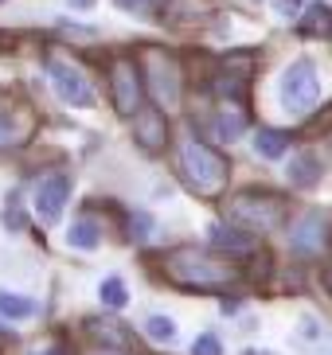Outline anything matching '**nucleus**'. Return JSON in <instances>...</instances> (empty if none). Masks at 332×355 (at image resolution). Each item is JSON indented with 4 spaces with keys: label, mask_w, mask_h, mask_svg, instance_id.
<instances>
[{
    "label": "nucleus",
    "mask_w": 332,
    "mask_h": 355,
    "mask_svg": "<svg viewBox=\"0 0 332 355\" xmlns=\"http://www.w3.org/2000/svg\"><path fill=\"white\" fill-rule=\"evenodd\" d=\"M301 35H332V12L324 8V4H313V8L305 12Z\"/></svg>",
    "instance_id": "aec40b11"
},
{
    "label": "nucleus",
    "mask_w": 332,
    "mask_h": 355,
    "mask_svg": "<svg viewBox=\"0 0 332 355\" xmlns=\"http://www.w3.org/2000/svg\"><path fill=\"white\" fill-rule=\"evenodd\" d=\"M324 324L321 320H317V316H301V340H305V344H321V340H324Z\"/></svg>",
    "instance_id": "5701e85b"
},
{
    "label": "nucleus",
    "mask_w": 332,
    "mask_h": 355,
    "mask_svg": "<svg viewBox=\"0 0 332 355\" xmlns=\"http://www.w3.org/2000/svg\"><path fill=\"white\" fill-rule=\"evenodd\" d=\"M133 141L141 153H149V157H156V153H165L168 148V117L160 105H149V110H141V114L133 117Z\"/></svg>",
    "instance_id": "1a4fd4ad"
},
{
    "label": "nucleus",
    "mask_w": 332,
    "mask_h": 355,
    "mask_svg": "<svg viewBox=\"0 0 332 355\" xmlns=\"http://www.w3.org/2000/svg\"><path fill=\"white\" fill-rule=\"evenodd\" d=\"M31 355H63L59 347H40V352H31Z\"/></svg>",
    "instance_id": "c85d7f7f"
},
{
    "label": "nucleus",
    "mask_w": 332,
    "mask_h": 355,
    "mask_svg": "<svg viewBox=\"0 0 332 355\" xmlns=\"http://www.w3.org/2000/svg\"><path fill=\"white\" fill-rule=\"evenodd\" d=\"M137 67H141L145 90L153 94V102L160 105V110L180 105V98H184V63H180L176 55L165 51V47H145Z\"/></svg>",
    "instance_id": "7ed1b4c3"
},
{
    "label": "nucleus",
    "mask_w": 332,
    "mask_h": 355,
    "mask_svg": "<svg viewBox=\"0 0 332 355\" xmlns=\"http://www.w3.org/2000/svg\"><path fill=\"white\" fill-rule=\"evenodd\" d=\"M254 148H258V157H266V160H281L290 153V137L281 133V129H258V133H254Z\"/></svg>",
    "instance_id": "dca6fc26"
},
{
    "label": "nucleus",
    "mask_w": 332,
    "mask_h": 355,
    "mask_svg": "<svg viewBox=\"0 0 332 355\" xmlns=\"http://www.w3.org/2000/svg\"><path fill=\"white\" fill-rule=\"evenodd\" d=\"M149 227H153V223H149V215H133V234H137V239H145Z\"/></svg>",
    "instance_id": "393cba45"
},
{
    "label": "nucleus",
    "mask_w": 332,
    "mask_h": 355,
    "mask_svg": "<svg viewBox=\"0 0 332 355\" xmlns=\"http://www.w3.org/2000/svg\"><path fill=\"white\" fill-rule=\"evenodd\" d=\"M74 8H94V0H71Z\"/></svg>",
    "instance_id": "c756f323"
},
{
    "label": "nucleus",
    "mask_w": 332,
    "mask_h": 355,
    "mask_svg": "<svg viewBox=\"0 0 332 355\" xmlns=\"http://www.w3.org/2000/svg\"><path fill=\"white\" fill-rule=\"evenodd\" d=\"M297 4H301V0H278V8H281V12H293Z\"/></svg>",
    "instance_id": "cd10ccee"
},
{
    "label": "nucleus",
    "mask_w": 332,
    "mask_h": 355,
    "mask_svg": "<svg viewBox=\"0 0 332 355\" xmlns=\"http://www.w3.org/2000/svg\"><path fill=\"white\" fill-rule=\"evenodd\" d=\"M141 67L133 63V59H125V55H117L114 63H110V94H114V110L122 117H137L141 114Z\"/></svg>",
    "instance_id": "6e6552de"
},
{
    "label": "nucleus",
    "mask_w": 332,
    "mask_h": 355,
    "mask_svg": "<svg viewBox=\"0 0 332 355\" xmlns=\"http://www.w3.org/2000/svg\"><path fill=\"white\" fill-rule=\"evenodd\" d=\"M242 129H247V117H242L239 105H219L215 117L208 121V133L215 137L219 145H231V141H239Z\"/></svg>",
    "instance_id": "ddd939ff"
},
{
    "label": "nucleus",
    "mask_w": 332,
    "mask_h": 355,
    "mask_svg": "<svg viewBox=\"0 0 332 355\" xmlns=\"http://www.w3.org/2000/svg\"><path fill=\"white\" fill-rule=\"evenodd\" d=\"M117 4H122L125 12H145L149 4H153V0H117Z\"/></svg>",
    "instance_id": "a878e982"
},
{
    "label": "nucleus",
    "mask_w": 332,
    "mask_h": 355,
    "mask_svg": "<svg viewBox=\"0 0 332 355\" xmlns=\"http://www.w3.org/2000/svg\"><path fill=\"white\" fill-rule=\"evenodd\" d=\"M0 313L12 316V320H31V316L40 313V304L31 301V297H20V293L0 289Z\"/></svg>",
    "instance_id": "f3484780"
},
{
    "label": "nucleus",
    "mask_w": 332,
    "mask_h": 355,
    "mask_svg": "<svg viewBox=\"0 0 332 355\" xmlns=\"http://www.w3.org/2000/svg\"><path fill=\"white\" fill-rule=\"evenodd\" d=\"M31 133H35V110L20 94L0 90V153L28 145Z\"/></svg>",
    "instance_id": "0eeeda50"
},
{
    "label": "nucleus",
    "mask_w": 332,
    "mask_h": 355,
    "mask_svg": "<svg viewBox=\"0 0 332 355\" xmlns=\"http://www.w3.org/2000/svg\"><path fill=\"white\" fill-rule=\"evenodd\" d=\"M227 219L235 227L250 230V234H266V230H278L285 223V199L278 191H239V196L227 203Z\"/></svg>",
    "instance_id": "20e7f679"
},
{
    "label": "nucleus",
    "mask_w": 332,
    "mask_h": 355,
    "mask_svg": "<svg viewBox=\"0 0 332 355\" xmlns=\"http://www.w3.org/2000/svg\"><path fill=\"white\" fill-rule=\"evenodd\" d=\"M86 328H90V332H94V340H98V344H106L110 352H122V347H129V344H133V332H129L125 324L110 320V316L86 320Z\"/></svg>",
    "instance_id": "4468645a"
},
{
    "label": "nucleus",
    "mask_w": 332,
    "mask_h": 355,
    "mask_svg": "<svg viewBox=\"0 0 332 355\" xmlns=\"http://www.w3.org/2000/svg\"><path fill=\"white\" fill-rule=\"evenodd\" d=\"M98 293H102V304H106V309H114V313L129 304V289H125L122 277H106L102 289H98Z\"/></svg>",
    "instance_id": "412c9836"
},
{
    "label": "nucleus",
    "mask_w": 332,
    "mask_h": 355,
    "mask_svg": "<svg viewBox=\"0 0 332 355\" xmlns=\"http://www.w3.org/2000/svg\"><path fill=\"white\" fill-rule=\"evenodd\" d=\"M145 332L153 336V340H160V344H168V340H176V324L168 320V316L153 313V316L145 320Z\"/></svg>",
    "instance_id": "4be33fe9"
},
{
    "label": "nucleus",
    "mask_w": 332,
    "mask_h": 355,
    "mask_svg": "<svg viewBox=\"0 0 332 355\" xmlns=\"http://www.w3.org/2000/svg\"><path fill=\"white\" fill-rule=\"evenodd\" d=\"M102 355H117V352H102Z\"/></svg>",
    "instance_id": "2f4dec72"
},
{
    "label": "nucleus",
    "mask_w": 332,
    "mask_h": 355,
    "mask_svg": "<svg viewBox=\"0 0 332 355\" xmlns=\"http://www.w3.org/2000/svg\"><path fill=\"white\" fill-rule=\"evenodd\" d=\"M43 67H47V78H51L55 94L63 98V105H74V110H90L94 105V83L86 78L83 67H74L67 55L47 51L43 55Z\"/></svg>",
    "instance_id": "39448f33"
},
{
    "label": "nucleus",
    "mask_w": 332,
    "mask_h": 355,
    "mask_svg": "<svg viewBox=\"0 0 332 355\" xmlns=\"http://www.w3.org/2000/svg\"><path fill=\"white\" fill-rule=\"evenodd\" d=\"M211 12V0H165L160 4V20L180 24V20H199Z\"/></svg>",
    "instance_id": "2eb2a0df"
},
{
    "label": "nucleus",
    "mask_w": 332,
    "mask_h": 355,
    "mask_svg": "<svg viewBox=\"0 0 332 355\" xmlns=\"http://www.w3.org/2000/svg\"><path fill=\"white\" fill-rule=\"evenodd\" d=\"M290 180L297 188H313V184L321 180V160L313 157V153H301V157L290 164Z\"/></svg>",
    "instance_id": "6ab92c4d"
},
{
    "label": "nucleus",
    "mask_w": 332,
    "mask_h": 355,
    "mask_svg": "<svg viewBox=\"0 0 332 355\" xmlns=\"http://www.w3.org/2000/svg\"><path fill=\"white\" fill-rule=\"evenodd\" d=\"M71 191H74V184H71L67 172L47 176L40 188H35V215H40L43 223H59V215H63V207H67Z\"/></svg>",
    "instance_id": "9d476101"
},
{
    "label": "nucleus",
    "mask_w": 332,
    "mask_h": 355,
    "mask_svg": "<svg viewBox=\"0 0 332 355\" xmlns=\"http://www.w3.org/2000/svg\"><path fill=\"white\" fill-rule=\"evenodd\" d=\"M160 270L172 285L180 289H196V293H211V289H227L235 285L239 270L231 261L215 258L208 250H196V246H176L160 258Z\"/></svg>",
    "instance_id": "f257e3e1"
},
{
    "label": "nucleus",
    "mask_w": 332,
    "mask_h": 355,
    "mask_svg": "<svg viewBox=\"0 0 332 355\" xmlns=\"http://www.w3.org/2000/svg\"><path fill=\"white\" fill-rule=\"evenodd\" d=\"M211 246L219 254H254V234L235 223H211Z\"/></svg>",
    "instance_id": "f8f14e48"
},
{
    "label": "nucleus",
    "mask_w": 332,
    "mask_h": 355,
    "mask_svg": "<svg viewBox=\"0 0 332 355\" xmlns=\"http://www.w3.org/2000/svg\"><path fill=\"white\" fill-rule=\"evenodd\" d=\"M0 47H4V51H12V47H16V35H12V32H0Z\"/></svg>",
    "instance_id": "bb28decb"
},
{
    "label": "nucleus",
    "mask_w": 332,
    "mask_h": 355,
    "mask_svg": "<svg viewBox=\"0 0 332 355\" xmlns=\"http://www.w3.org/2000/svg\"><path fill=\"white\" fill-rule=\"evenodd\" d=\"M192 355H223V344H219V336H211V332H204L192 344Z\"/></svg>",
    "instance_id": "b1692460"
},
{
    "label": "nucleus",
    "mask_w": 332,
    "mask_h": 355,
    "mask_svg": "<svg viewBox=\"0 0 332 355\" xmlns=\"http://www.w3.org/2000/svg\"><path fill=\"white\" fill-rule=\"evenodd\" d=\"M290 246L293 254H317L324 246V215L321 211H305L301 219L290 230Z\"/></svg>",
    "instance_id": "9b49d317"
},
{
    "label": "nucleus",
    "mask_w": 332,
    "mask_h": 355,
    "mask_svg": "<svg viewBox=\"0 0 332 355\" xmlns=\"http://www.w3.org/2000/svg\"><path fill=\"white\" fill-rule=\"evenodd\" d=\"M180 176H184V184L196 196L204 199H215L219 191L227 188V157L223 153H215L211 145H204V141H196V137H188L184 145H180Z\"/></svg>",
    "instance_id": "f03ea898"
},
{
    "label": "nucleus",
    "mask_w": 332,
    "mask_h": 355,
    "mask_svg": "<svg viewBox=\"0 0 332 355\" xmlns=\"http://www.w3.org/2000/svg\"><path fill=\"white\" fill-rule=\"evenodd\" d=\"M67 242H71L74 250H94L98 242H102V227L94 219H78L71 230H67Z\"/></svg>",
    "instance_id": "a211bd4d"
},
{
    "label": "nucleus",
    "mask_w": 332,
    "mask_h": 355,
    "mask_svg": "<svg viewBox=\"0 0 332 355\" xmlns=\"http://www.w3.org/2000/svg\"><path fill=\"white\" fill-rule=\"evenodd\" d=\"M278 98H281V105H285L290 114H309L313 105H317L321 83H317L313 59H297V63L285 67V74H281V83H278Z\"/></svg>",
    "instance_id": "423d86ee"
},
{
    "label": "nucleus",
    "mask_w": 332,
    "mask_h": 355,
    "mask_svg": "<svg viewBox=\"0 0 332 355\" xmlns=\"http://www.w3.org/2000/svg\"><path fill=\"white\" fill-rule=\"evenodd\" d=\"M324 289L332 293V270H324Z\"/></svg>",
    "instance_id": "7c9ffc66"
}]
</instances>
